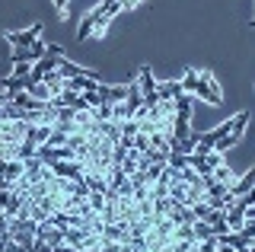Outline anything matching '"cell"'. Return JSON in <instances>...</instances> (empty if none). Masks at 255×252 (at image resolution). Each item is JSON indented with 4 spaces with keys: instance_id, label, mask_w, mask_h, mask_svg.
I'll return each mask as SVG.
<instances>
[{
    "instance_id": "cell-1",
    "label": "cell",
    "mask_w": 255,
    "mask_h": 252,
    "mask_svg": "<svg viewBox=\"0 0 255 252\" xmlns=\"http://www.w3.org/2000/svg\"><path fill=\"white\" fill-rule=\"evenodd\" d=\"M195 96L204 99V102H211V106H220V102H223V90H220L217 77H214L211 70H198V90H195Z\"/></svg>"
},
{
    "instance_id": "cell-2",
    "label": "cell",
    "mask_w": 255,
    "mask_h": 252,
    "mask_svg": "<svg viewBox=\"0 0 255 252\" xmlns=\"http://www.w3.org/2000/svg\"><path fill=\"white\" fill-rule=\"evenodd\" d=\"M35 230H38V224L32 217H13L10 220V240L19 243L22 249H32V243H35Z\"/></svg>"
},
{
    "instance_id": "cell-3",
    "label": "cell",
    "mask_w": 255,
    "mask_h": 252,
    "mask_svg": "<svg viewBox=\"0 0 255 252\" xmlns=\"http://www.w3.org/2000/svg\"><path fill=\"white\" fill-rule=\"evenodd\" d=\"M220 163H223V153H214V150H211V153H188V156H185V166L195 169L198 176H211V172L217 169Z\"/></svg>"
},
{
    "instance_id": "cell-4",
    "label": "cell",
    "mask_w": 255,
    "mask_h": 252,
    "mask_svg": "<svg viewBox=\"0 0 255 252\" xmlns=\"http://www.w3.org/2000/svg\"><path fill=\"white\" fill-rule=\"evenodd\" d=\"M137 90H140V96H143V106H159V93H156V80H153V70L150 67H140L137 70Z\"/></svg>"
},
{
    "instance_id": "cell-5",
    "label": "cell",
    "mask_w": 255,
    "mask_h": 252,
    "mask_svg": "<svg viewBox=\"0 0 255 252\" xmlns=\"http://www.w3.org/2000/svg\"><path fill=\"white\" fill-rule=\"evenodd\" d=\"M3 38L13 45V48H32V42L42 38V22H32L29 29H19V32H6Z\"/></svg>"
},
{
    "instance_id": "cell-6",
    "label": "cell",
    "mask_w": 255,
    "mask_h": 252,
    "mask_svg": "<svg viewBox=\"0 0 255 252\" xmlns=\"http://www.w3.org/2000/svg\"><path fill=\"white\" fill-rule=\"evenodd\" d=\"M252 188H255V166H252L249 172H246V176H239L233 185H230V198L236 201V198H243L246 192H252Z\"/></svg>"
},
{
    "instance_id": "cell-7",
    "label": "cell",
    "mask_w": 255,
    "mask_h": 252,
    "mask_svg": "<svg viewBox=\"0 0 255 252\" xmlns=\"http://www.w3.org/2000/svg\"><path fill=\"white\" fill-rule=\"evenodd\" d=\"M99 99L102 102H112V106H115V102H125L128 99V86H109V83H99Z\"/></svg>"
},
{
    "instance_id": "cell-8",
    "label": "cell",
    "mask_w": 255,
    "mask_h": 252,
    "mask_svg": "<svg viewBox=\"0 0 255 252\" xmlns=\"http://www.w3.org/2000/svg\"><path fill=\"white\" fill-rule=\"evenodd\" d=\"M42 83L48 86V93H51V99H54L58 93H64V83H67V77H61L58 70H48V74L42 77Z\"/></svg>"
},
{
    "instance_id": "cell-9",
    "label": "cell",
    "mask_w": 255,
    "mask_h": 252,
    "mask_svg": "<svg viewBox=\"0 0 255 252\" xmlns=\"http://www.w3.org/2000/svg\"><path fill=\"white\" fill-rule=\"evenodd\" d=\"M48 134H51V125H29L26 128V140H32V144H48Z\"/></svg>"
},
{
    "instance_id": "cell-10",
    "label": "cell",
    "mask_w": 255,
    "mask_h": 252,
    "mask_svg": "<svg viewBox=\"0 0 255 252\" xmlns=\"http://www.w3.org/2000/svg\"><path fill=\"white\" fill-rule=\"evenodd\" d=\"M26 93L38 102H51V93H48V86L42 80H26Z\"/></svg>"
},
{
    "instance_id": "cell-11",
    "label": "cell",
    "mask_w": 255,
    "mask_h": 252,
    "mask_svg": "<svg viewBox=\"0 0 255 252\" xmlns=\"http://www.w3.org/2000/svg\"><path fill=\"white\" fill-rule=\"evenodd\" d=\"M211 179H217V182H223V185H233V182H236V172H233V166H230L227 160H223L220 166L211 172Z\"/></svg>"
},
{
    "instance_id": "cell-12",
    "label": "cell",
    "mask_w": 255,
    "mask_h": 252,
    "mask_svg": "<svg viewBox=\"0 0 255 252\" xmlns=\"http://www.w3.org/2000/svg\"><path fill=\"white\" fill-rule=\"evenodd\" d=\"M179 86H182V93H185V96H195V90H198V70H195V67H188L185 74H182Z\"/></svg>"
},
{
    "instance_id": "cell-13",
    "label": "cell",
    "mask_w": 255,
    "mask_h": 252,
    "mask_svg": "<svg viewBox=\"0 0 255 252\" xmlns=\"http://www.w3.org/2000/svg\"><path fill=\"white\" fill-rule=\"evenodd\" d=\"M191 236H195V243H204V240L214 236V230H211L207 220H195V224H191Z\"/></svg>"
},
{
    "instance_id": "cell-14",
    "label": "cell",
    "mask_w": 255,
    "mask_h": 252,
    "mask_svg": "<svg viewBox=\"0 0 255 252\" xmlns=\"http://www.w3.org/2000/svg\"><path fill=\"white\" fill-rule=\"evenodd\" d=\"M236 233H239V236H246L249 243H255V217H246V220H243V227H239Z\"/></svg>"
},
{
    "instance_id": "cell-15",
    "label": "cell",
    "mask_w": 255,
    "mask_h": 252,
    "mask_svg": "<svg viewBox=\"0 0 255 252\" xmlns=\"http://www.w3.org/2000/svg\"><path fill=\"white\" fill-rule=\"evenodd\" d=\"M29 74H32V64H29V61H16V67H13L10 77H19V80H26Z\"/></svg>"
},
{
    "instance_id": "cell-16",
    "label": "cell",
    "mask_w": 255,
    "mask_h": 252,
    "mask_svg": "<svg viewBox=\"0 0 255 252\" xmlns=\"http://www.w3.org/2000/svg\"><path fill=\"white\" fill-rule=\"evenodd\" d=\"M217 246H220V243H217V236H211V240L198 243V249H201V252H217Z\"/></svg>"
},
{
    "instance_id": "cell-17",
    "label": "cell",
    "mask_w": 255,
    "mask_h": 252,
    "mask_svg": "<svg viewBox=\"0 0 255 252\" xmlns=\"http://www.w3.org/2000/svg\"><path fill=\"white\" fill-rule=\"evenodd\" d=\"M118 3H122V13H125V10H137L143 0H118Z\"/></svg>"
},
{
    "instance_id": "cell-18",
    "label": "cell",
    "mask_w": 255,
    "mask_h": 252,
    "mask_svg": "<svg viewBox=\"0 0 255 252\" xmlns=\"http://www.w3.org/2000/svg\"><path fill=\"white\" fill-rule=\"evenodd\" d=\"M51 3H54V10H58V16H64L67 6H70V0H51Z\"/></svg>"
},
{
    "instance_id": "cell-19",
    "label": "cell",
    "mask_w": 255,
    "mask_h": 252,
    "mask_svg": "<svg viewBox=\"0 0 255 252\" xmlns=\"http://www.w3.org/2000/svg\"><path fill=\"white\" fill-rule=\"evenodd\" d=\"M6 230H10V217L0 211V233H6Z\"/></svg>"
},
{
    "instance_id": "cell-20",
    "label": "cell",
    "mask_w": 255,
    "mask_h": 252,
    "mask_svg": "<svg viewBox=\"0 0 255 252\" xmlns=\"http://www.w3.org/2000/svg\"><path fill=\"white\" fill-rule=\"evenodd\" d=\"M3 252H29V249H22L19 243H13V240H10V243H6V249H3Z\"/></svg>"
},
{
    "instance_id": "cell-21",
    "label": "cell",
    "mask_w": 255,
    "mask_h": 252,
    "mask_svg": "<svg viewBox=\"0 0 255 252\" xmlns=\"http://www.w3.org/2000/svg\"><path fill=\"white\" fill-rule=\"evenodd\" d=\"M10 198H13V192H0V211H3L6 204H10Z\"/></svg>"
},
{
    "instance_id": "cell-22",
    "label": "cell",
    "mask_w": 255,
    "mask_h": 252,
    "mask_svg": "<svg viewBox=\"0 0 255 252\" xmlns=\"http://www.w3.org/2000/svg\"><path fill=\"white\" fill-rule=\"evenodd\" d=\"M6 243H10V230H6V233H0V252L6 249Z\"/></svg>"
},
{
    "instance_id": "cell-23",
    "label": "cell",
    "mask_w": 255,
    "mask_h": 252,
    "mask_svg": "<svg viewBox=\"0 0 255 252\" xmlns=\"http://www.w3.org/2000/svg\"><path fill=\"white\" fill-rule=\"evenodd\" d=\"M51 252H74V246H67V243H61V246H54Z\"/></svg>"
},
{
    "instance_id": "cell-24",
    "label": "cell",
    "mask_w": 255,
    "mask_h": 252,
    "mask_svg": "<svg viewBox=\"0 0 255 252\" xmlns=\"http://www.w3.org/2000/svg\"><path fill=\"white\" fill-rule=\"evenodd\" d=\"M252 26H255V19H252Z\"/></svg>"
}]
</instances>
